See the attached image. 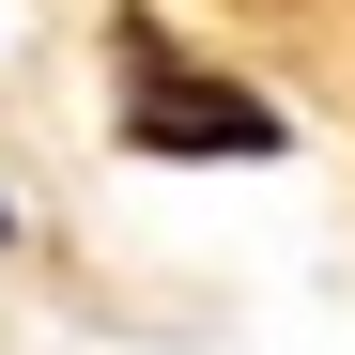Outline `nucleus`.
Instances as JSON below:
<instances>
[{"mask_svg": "<svg viewBox=\"0 0 355 355\" xmlns=\"http://www.w3.org/2000/svg\"><path fill=\"white\" fill-rule=\"evenodd\" d=\"M108 108H124V139H139V155H232V170L293 155V124H278V108H263L248 78L186 62L155 16H124V31H108Z\"/></svg>", "mask_w": 355, "mask_h": 355, "instance_id": "nucleus-1", "label": "nucleus"}, {"mask_svg": "<svg viewBox=\"0 0 355 355\" xmlns=\"http://www.w3.org/2000/svg\"><path fill=\"white\" fill-rule=\"evenodd\" d=\"M0 248H16V201H0Z\"/></svg>", "mask_w": 355, "mask_h": 355, "instance_id": "nucleus-2", "label": "nucleus"}]
</instances>
